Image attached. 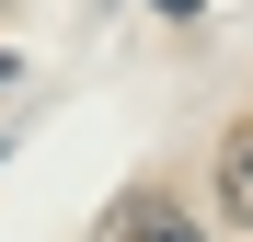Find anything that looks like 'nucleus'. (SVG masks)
Masks as SVG:
<instances>
[{"instance_id":"obj_1","label":"nucleus","mask_w":253,"mask_h":242,"mask_svg":"<svg viewBox=\"0 0 253 242\" xmlns=\"http://www.w3.org/2000/svg\"><path fill=\"white\" fill-rule=\"evenodd\" d=\"M219 208H230V219L253 231V115H242V127L219 139Z\"/></svg>"},{"instance_id":"obj_2","label":"nucleus","mask_w":253,"mask_h":242,"mask_svg":"<svg viewBox=\"0 0 253 242\" xmlns=\"http://www.w3.org/2000/svg\"><path fill=\"white\" fill-rule=\"evenodd\" d=\"M115 242H196V208H173V196H138Z\"/></svg>"},{"instance_id":"obj_3","label":"nucleus","mask_w":253,"mask_h":242,"mask_svg":"<svg viewBox=\"0 0 253 242\" xmlns=\"http://www.w3.org/2000/svg\"><path fill=\"white\" fill-rule=\"evenodd\" d=\"M0 81H12V47H0Z\"/></svg>"},{"instance_id":"obj_4","label":"nucleus","mask_w":253,"mask_h":242,"mask_svg":"<svg viewBox=\"0 0 253 242\" xmlns=\"http://www.w3.org/2000/svg\"><path fill=\"white\" fill-rule=\"evenodd\" d=\"M0 12H23V0H0Z\"/></svg>"}]
</instances>
